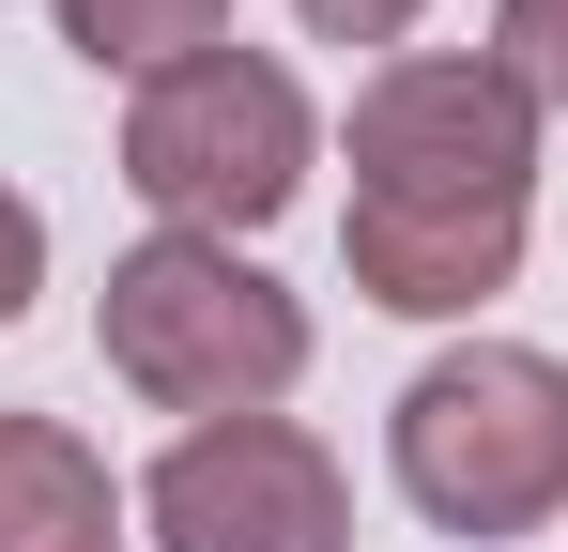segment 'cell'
I'll return each instance as SVG.
<instances>
[{
	"mask_svg": "<svg viewBox=\"0 0 568 552\" xmlns=\"http://www.w3.org/2000/svg\"><path fill=\"white\" fill-rule=\"evenodd\" d=\"M538 231V92L491 47H399L354 92V215L338 262L399 323H462L523 276Z\"/></svg>",
	"mask_w": 568,
	"mask_h": 552,
	"instance_id": "obj_1",
	"label": "cell"
},
{
	"mask_svg": "<svg viewBox=\"0 0 568 552\" xmlns=\"http://www.w3.org/2000/svg\"><path fill=\"white\" fill-rule=\"evenodd\" d=\"M93 338H108V368H123L154 415H185V430L277 415L292 384H307V307H292L246 246H215V231L123 246L108 292H93Z\"/></svg>",
	"mask_w": 568,
	"mask_h": 552,
	"instance_id": "obj_2",
	"label": "cell"
},
{
	"mask_svg": "<svg viewBox=\"0 0 568 552\" xmlns=\"http://www.w3.org/2000/svg\"><path fill=\"white\" fill-rule=\"evenodd\" d=\"M399 460V507L446 522V538H538L568 522V354L538 338H462L399 384L384 415Z\"/></svg>",
	"mask_w": 568,
	"mask_h": 552,
	"instance_id": "obj_3",
	"label": "cell"
},
{
	"mask_svg": "<svg viewBox=\"0 0 568 552\" xmlns=\"http://www.w3.org/2000/svg\"><path fill=\"white\" fill-rule=\"evenodd\" d=\"M307 154H323V123H307L292 62H262L246 31L200 47V62H170V78H139V108H123V184L170 231H215V246L262 231V215H292Z\"/></svg>",
	"mask_w": 568,
	"mask_h": 552,
	"instance_id": "obj_4",
	"label": "cell"
},
{
	"mask_svg": "<svg viewBox=\"0 0 568 552\" xmlns=\"http://www.w3.org/2000/svg\"><path fill=\"white\" fill-rule=\"evenodd\" d=\"M139 538L154 552H354V476L292 415H215V430H170V460L139 476Z\"/></svg>",
	"mask_w": 568,
	"mask_h": 552,
	"instance_id": "obj_5",
	"label": "cell"
},
{
	"mask_svg": "<svg viewBox=\"0 0 568 552\" xmlns=\"http://www.w3.org/2000/svg\"><path fill=\"white\" fill-rule=\"evenodd\" d=\"M0 552H123V491L62 415H0Z\"/></svg>",
	"mask_w": 568,
	"mask_h": 552,
	"instance_id": "obj_6",
	"label": "cell"
},
{
	"mask_svg": "<svg viewBox=\"0 0 568 552\" xmlns=\"http://www.w3.org/2000/svg\"><path fill=\"white\" fill-rule=\"evenodd\" d=\"M62 47L93 78H170L200 47H231V0H62Z\"/></svg>",
	"mask_w": 568,
	"mask_h": 552,
	"instance_id": "obj_7",
	"label": "cell"
},
{
	"mask_svg": "<svg viewBox=\"0 0 568 552\" xmlns=\"http://www.w3.org/2000/svg\"><path fill=\"white\" fill-rule=\"evenodd\" d=\"M491 62L538 92V108H568V0H507L491 16Z\"/></svg>",
	"mask_w": 568,
	"mask_h": 552,
	"instance_id": "obj_8",
	"label": "cell"
},
{
	"mask_svg": "<svg viewBox=\"0 0 568 552\" xmlns=\"http://www.w3.org/2000/svg\"><path fill=\"white\" fill-rule=\"evenodd\" d=\"M31 292H47V215H31V200L0 184V323H16Z\"/></svg>",
	"mask_w": 568,
	"mask_h": 552,
	"instance_id": "obj_9",
	"label": "cell"
},
{
	"mask_svg": "<svg viewBox=\"0 0 568 552\" xmlns=\"http://www.w3.org/2000/svg\"><path fill=\"white\" fill-rule=\"evenodd\" d=\"M292 16H307L323 47H399V31H415L430 0H292Z\"/></svg>",
	"mask_w": 568,
	"mask_h": 552,
	"instance_id": "obj_10",
	"label": "cell"
}]
</instances>
